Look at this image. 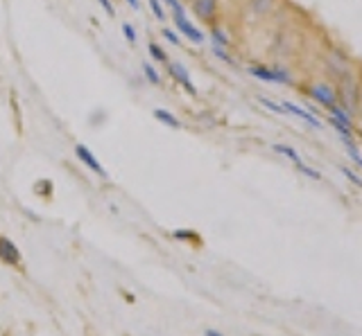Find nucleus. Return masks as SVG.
I'll list each match as a JSON object with an SVG mask.
<instances>
[{
	"instance_id": "18",
	"label": "nucleus",
	"mask_w": 362,
	"mask_h": 336,
	"mask_svg": "<svg viewBox=\"0 0 362 336\" xmlns=\"http://www.w3.org/2000/svg\"><path fill=\"white\" fill-rule=\"evenodd\" d=\"M143 72H145V77H147L149 84H154V86L161 84V75H158V70L152 66V63H145V66H143Z\"/></svg>"
},
{
	"instance_id": "14",
	"label": "nucleus",
	"mask_w": 362,
	"mask_h": 336,
	"mask_svg": "<svg viewBox=\"0 0 362 336\" xmlns=\"http://www.w3.org/2000/svg\"><path fill=\"white\" fill-rule=\"evenodd\" d=\"M272 149H274L276 154H281V156H286V158H290L294 165H297V163H301V156L297 154V149H294V147H290V145L276 142V145H272Z\"/></svg>"
},
{
	"instance_id": "1",
	"label": "nucleus",
	"mask_w": 362,
	"mask_h": 336,
	"mask_svg": "<svg viewBox=\"0 0 362 336\" xmlns=\"http://www.w3.org/2000/svg\"><path fill=\"white\" fill-rule=\"evenodd\" d=\"M319 66L324 79L331 84H335L340 77H344L346 72H351L353 68H358V63L351 59V55L340 45H326L319 55Z\"/></svg>"
},
{
	"instance_id": "21",
	"label": "nucleus",
	"mask_w": 362,
	"mask_h": 336,
	"mask_svg": "<svg viewBox=\"0 0 362 336\" xmlns=\"http://www.w3.org/2000/svg\"><path fill=\"white\" fill-rule=\"evenodd\" d=\"M149 9H152V14L156 16V21H166V9H163L161 0H147Z\"/></svg>"
},
{
	"instance_id": "30",
	"label": "nucleus",
	"mask_w": 362,
	"mask_h": 336,
	"mask_svg": "<svg viewBox=\"0 0 362 336\" xmlns=\"http://www.w3.org/2000/svg\"><path fill=\"white\" fill-rule=\"evenodd\" d=\"M127 5H129L132 9H136V12L141 9V0H127Z\"/></svg>"
},
{
	"instance_id": "16",
	"label": "nucleus",
	"mask_w": 362,
	"mask_h": 336,
	"mask_svg": "<svg viewBox=\"0 0 362 336\" xmlns=\"http://www.w3.org/2000/svg\"><path fill=\"white\" fill-rule=\"evenodd\" d=\"M344 147H346V156L353 160V165L362 169V154L358 152V145H355V140H344Z\"/></svg>"
},
{
	"instance_id": "15",
	"label": "nucleus",
	"mask_w": 362,
	"mask_h": 336,
	"mask_svg": "<svg viewBox=\"0 0 362 336\" xmlns=\"http://www.w3.org/2000/svg\"><path fill=\"white\" fill-rule=\"evenodd\" d=\"M211 41L213 45H220V47H229L231 45V38L222 27H211Z\"/></svg>"
},
{
	"instance_id": "19",
	"label": "nucleus",
	"mask_w": 362,
	"mask_h": 336,
	"mask_svg": "<svg viewBox=\"0 0 362 336\" xmlns=\"http://www.w3.org/2000/svg\"><path fill=\"white\" fill-rule=\"evenodd\" d=\"M258 102L265 106L267 111H272V113H276V115H286V111H283V106L278 104V102H272L269 97H258Z\"/></svg>"
},
{
	"instance_id": "8",
	"label": "nucleus",
	"mask_w": 362,
	"mask_h": 336,
	"mask_svg": "<svg viewBox=\"0 0 362 336\" xmlns=\"http://www.w3.org/2000/svg\"><path fill=\"white\" fill-rule=\"evenodd\" d=\"M175 18V25H177V30H179L183 36L188 38L190 43H197V45H202V43L206 41V36H204V32L202 30H197L195 25H192L190 21H188L186 16H172Z\"/></svg>"
},
{
	"instance_id": "4",
	"label": "nucleus",
	"mask_w": 362,
	"mask_h": 336,
	"mask_svg": "<svg viewBox=\"0 0 362 336\" xmlns=\"http://www.w3.org/2000/svg\"><path fill=\"white\" fill-rule=\"evenodd\" d=\"M281 106H283V111H286L288 115H294L297 120L306 122L308 126H312V129H321V120H319V115H315L312 111L303 109V106L294 104V102H281Z\"/></svg>"
},
{
	"instance_id": "6",
	"label": "nucleus",
	"mask_w": 362,
	"mask_h": 336,
	"mask_svg": "<svg viewBox=\"0 0 362 336\" xmlns=\"http://www.w3.org/2000/svg\"><path fill=\"white\" fill-rule=\"evenodd\" d=\"M217 9H220V3H217V0H192V12H195V16L204 23L215 21Z\"/></svg>"
},
{
	"instance_id": "12",
	"label": "nucleus",
	"mask_w": 362,
	"mask_h": 336,
	"mask_svg": "<svg viewBox=\"0 0 362 336\" xmlns=\"http://www.w3.org/2000/svg\"><path fill=\"white\" fill-rule=\"evenodd\" d=\"M272 70H274V77H276V84H283V86H294L297 84V79H294L292 70H290L288 66L276 63V66H272Z\"/></svg>"
},
{
	"instance_id": "13",
	"label": "nucleus",
	"mask_w": 362,
	"mask_h": 336,
	"mask_svg": "<svg viewBox=\"0 0 362 336\" xmlns=\"http://www.w3.org/2000/svg\"><path fill=\"white\" fill-rule=\"evenodd\" d=\"M152 115L158 120V122L166 124V126H172V129H181L179 118H175V115H172L170 111H166V109H154V111H152Z\"/></svg>"
},
{
	"instance_id": "28",
	"label": "nucleus",
	"mask_w": 362,
	"mask_h": 336,
	"mask_svg": "<svg viewBox=\"0 0 362 336\" xmlns=\"http://www.w3.org/2000/svg\"><path fill=\"white\" fill-rule=\"evenodd\" d=\"M355 122L362 124V81H360V95H358V106H355Z\"/></svg>"
},
{
	"instance_id": "11",
	"label": "nucleus",
	"mask_w": 362,
	"mask_h": 336,
	"mask_svg": "<svg viewBox=\"0 0 362 336\" xmlns=\"http://www.w3.org/2000/svg\"><path fill=\"white\" fill-rule=\"evenodd\" d=\"M247 72L252 77H256V79L260 81H267V84H276V77H274V70L272 66H260V63H256V66H249Z\"/></svg>"
},
{
	"instance_id": "9",
	"label": "nucleus",
	"mask_w": 362,
	"mask_h": 336,
	"mask_svg": "<svg viewBox=\"0 0 362 336\" xmlns=\"http://www.w3.org/2000/svg\"><path fill=\"white\" fill-rule=\"evenodd\" d=\"M75 156L82 160V163L86 165V167L91 169V172H95L98 176H102V178H107V169L102 167V165L98 163V158L93 156V152H91L89 147H84V145H75Z\"/></svg>"
},
{
	"instance_id": "10",
	"label": "nucleus",
	"mask_w": 362,
	"mask_h": 336,
	"mask_svg": "<svg viewBox=\"0 0 362 336\" xmlns=\"http://www.w3.org/2000/svg\"><path fill=\"white\" fill-rule=\"evenodd\" d=\"M0 260L7 262V264H14V266L21 264V253H18L16 244L3 235H0Z\"/></svg>"
},
{
	"instance_id": "24",
	"label": "nucleus",
	"mask_w": 362,
	"mask_h": 336,
	"mask_svg": "<svg viewBox=\"0 0 362 336\" xmlns=\"http://www.w3.org/2000/svg\"><path fill=\"white\" fill-rule=\"evenodd\" d=\"M163 3L172 9V16H186V7L181 5V0H163Z\"/></svg>"
},
{
	"instance_id": "27",
	"label": "nucleus",
	"mask_w": 362,
	"mask_h": 336,
	"mask_svg": "<svg viewBox=\"0 0 362 336\" xmlns=\"http://www.w3.org/2000/svg\"><path fill=\"white\" fill-rule=\"evenodd\" d=\"M98 3L102 5V9L107 12V16H111V18L115 16V7H113V3H111V0H98Z\"/></svg>"
},
{
	"instance_id": "29",
	"label": "nucleus",
	"mask_w": 362,
	"mask_h": 336,
	"mask_svg": "<svg viewBox=\"0 0 362 336\" xmlns=\"http://www.w3.org/2000/svg\"><path fill=\"white\" fill-rule=\"evenodd\" d=\"M175 237H177V239H197V232H190V230H175Z\"/></svg>"
},
{
	"instance_id": "23",
	"label": "nucleus",
	"mask_w": 362,
	"mask_h": 336,
	"mask_svg": "<svg viewBox=\"0 0 362 336\" xmlns=\"http://www.w3.org/2000/svg\"><path fill=\"white\" fill-rule=\"evenodd\" d=\"M340 172L344 174V176L349 178V181L353 183V185H358V187H362V178H360L358 174H355V172H353V169H351V167H346V165H340Z\"/></svg>"
},
{
	"instance_id": "20",
	"label": "nucleus",
	"mask_w": 362,
	"mask_h": 336,
	"mask_svg": "<svg viewBox=\"0 0 362 336\" xmlns=\"http://www.w3.org/2000/svg\"><path fill=\"white\" fill-rule=\"evenodd\" d=\"M297 169H299V172H301V174H306V176H310L312 181H321V174L317 172L315 167H310V165H306V163H303V160H301V163H297Z\"/></svg>"
},
{
	"instance_id": "2",
	"label": "nucleus",
	"mask_w": 362,
	"mask_h": 336,
	"mask_svg": "<svg viewBox=\"0 0 362 336\" xmlns=\"http://www.w3.org/2000/svg\"><path fill=\"white\" fill-rule=\"evenodd\" d=\"M360 81H362V70L353 68L351 72H346L344 77L335 81V95H337V106L344 109L349 115L355 118V106H358V95H360Z\"/></svg>"
},
{
	"instance_id": "3",
	"label": "nucleus",
	"mask_w": 362,
	"mask_h": 336,
	"mask_svg": "<svg viewBox=\"0 0 362 336\" xmlns=\"http://www.w3.org/2000/svg\"><path fill=\"white\" fill-rule=\"evenodd\" d=\"M306 95L310 97L312 102H315L317 106H321V109H326V113L331 109H335L337 106V95H335V86L331 84L328 79H315L310 81V84L306 86Z\"/></svg>"
},
{
	"instance_id": "7",
	"label": "nucleus",
	"mask_w": 362,
	"mask_h": 336,
	"mask_svg": "<svg viewBox=\"0 0 362 336\" xmlns=\"http://www.w3.org/2000/svg\"><path fill=\"white\" fill-rule=\"evenodd\" d=\"M278 3H281V0H245V5H247V12L252 14L254 18L272 16V14L276 12Z\"/></svg>"
},
{
	"instance_id": "31",
	"label": "nucleus",
	"mask_w": 362,
	"mask_h": 336,
	"mask_svg": "<svg viewBox=\"0 0 362 336\" xmlns=\"http://www.w3.org/2000/svg\"><path fill=\"white\" fill-rule=\"evenodd\" d=\"M204 336H222L220 332H215V329H206V334Z\"/></svg>"
},
{
	"instance_id": "17",
	"label": "nucleus",
	"mask_w": 362,
	"mask_h": 336,
	"mask_svg": "<svg viewBox=\"0 0 362 336\" xmlns=\"http://www.w3.org/2000/svg\"><path fill=\"white\" fill-rule=\"evenodd\" d=\"M147 50H149V57H152L156 63H168V61H170V59H168V55H166V50H163L161 45H156L154 41L147 45Z\"/></svg>"
},
{
	"instance_id": "22",
	"label": "nucleus",
	"mask_w": 362,
	"mask_h": 336,
	"mask_svg": "<svg viewBox=\"0 0 362 336\" xmlns=\"http://www.w3.org/2000/svg\"><path fill=\"white\" fill-rule=\"evenodd\" d=\"M213 55L217 57V59L220 61H224V63H229V66H233V57L229 55V52H226V47H220V45H213Z\"/></svg>"
},
{
	"instance_id": "5",
	"label": "nucleus",
	"mask_w": 362,
	"mask_h": 336,
	"mask_svg": "<svg viewBox=\"0 0 362 336\" xmlns=\"http://www.w3.org/2000/svg\"><path fill=\"white\" fill-rule=\"evenodd\" d=\"M168 72H170V77L177 81V84H181L183 88H186L188 95H192V97L197 95V86L192 84L190 75H188V68L183 66V63H179V61H168Z\"/></svg>"
},
{
	"instance_id": "26",
	"label": "nucleus",
	"mask_w": 362,
	"mask_h": 336,
	"mask_svg": "<svg viewBox=\"0 0 362 336\" xmlns=\"http://www.w3.org/2000/svg\"><path fill=\"white\" fill-rule=\"evenodd\" d=\"M163 36H166V41H170L172 45H181L179 32H175V30H170V27H166V30H163Z\"/></svg>"
},
{
	"instance_id": "25",
	"label": "nucleus",
	"mask_w": 362,
	"mask_h": 336,
	"mask_svg": "<svg viewBox=\"0 0 362 336\" xmlns=\"http://www.w3.org/2000/svg\"><path fill=\"white\" fill-rule=\"evenodd\" d=\"M120 27H123V32H125V38H127V41L134 45V43L138 41V34H136V30H134V25H132V23H123Z\"/></svg>"
}]
</instances>
